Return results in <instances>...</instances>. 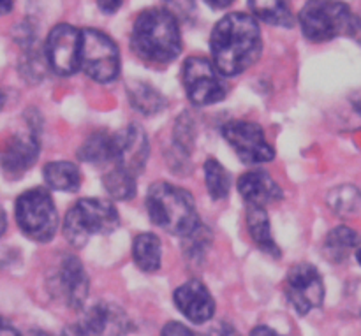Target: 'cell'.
I'll list each match as a JSON object with an SVG mask.
<instances>
[{"mask_svg":"<svg viewBox=\"0 0 361 336\" xmlns=\"http://www.w3.org/2000/svg\"><path fill=\"white\" fill-rule=\"evenodd\" d=\"M286 298L298 316H307L324 301L323 277L312 264H296L286 278Z\"/></svg>","mask_w":361,"mask_h":336,"instance_id":"10","label":"cell"},{"mask_svg":"<svg viewBox=\"0 0 361 336\" xmlns=\"http://www.w3.org/2000/svg\"><path fill=\"white\" fill-rule=\"evenodd\" d=\"M6 228H7V217H6V211H4V208L0 206V236L6 232Z\"/></svg>","mask_w":361,"mask_h":336,"instance_id":"37","label":"cell"},{"mask_svg":"<svg viewBox=\"0 0 361 336\" xmlns=\"http://www.w3.org/2000/svg\"><path fill=\"white\" fill-rule=\"evenodd\" d=\"M106 192L116 201H129L136 196V176L122 168H113L102 176Z\"/></svg>","mask_w":361,"mask_h":336,"instance_id":"23","label":"cell"},{"mask_svg":"<svg viewBox=\"0 0 361 336\" xmlns=\"http://www.w3.org/2000/svg\"><path fill=\"white\" fill-rule=\"evenodd\" d=\"M120 225V217L113 203L95 197L78 201L63 220V236L74 249L87 245L90 236L109 235Z\"/></svg>","mask_w":361,"mask_h":336,"instance_id":"5","label":"cell"},{"mask_svg":"<svg viewBox=\"0 0 361 336\" xmlns=\"http://www.w3.org/2000/svg\"><path fill=\"white\" fill-rule=\"evenodd\" d=\"M147 210L157 228L182 238L201 225L192 194L173 183L157 182L148 189Z\"/></svg>","mask_w":361,"mask_h":336,"instance_id":"3","label":"cell"},{"mask_svg":"<svg viewBox=\"0 0 361 336\" xmlns=\"http://www.w3.org/2000/svg\"><path fill=\"white\" fill-rule=\"evenodd\" d=\"M130 46L147 63H171L182 51V34L175 14L159 7L143 11L133 25Z\"/></svg>","mask_w":361,"mask_h":336,"instance_id":"2","label":"cell"},{"mask_svg":"<svg viewBox=\"0 0 361 336\" xmlns=\"http://www.w3.org/2000/svg\"><path fill=\"white\" fill-rule=\"evenodd\" d=\"M109 321H111L109 306L95 305L83 313V317H81L78 324L88 336H101L106 331V328H108Z\"/></svg>","mask_w":361,"mask_h":336,"instance_id":"27","label":"cell"},{"mask_svg":"<svg viewBox=\"0 0 361 336\" xmlns=\"http://www.w3.org/2000/svg\"><path fill=\"white\" fill-rule=\"evenodd\" d=\"M221 132L245 164H264L274 161V148L268 143L263 127L257 123L235 120L226 123Z\"/></svg>","mask_w":361,"mask_h":336,"instance_id":"9","label":"cell"},{"mask_svg":"<svg viewBox=\"0 0 361 336\" xmlns=\"http://www.w3.org/2000/svg\"><path fill=\"white\" fill-rule=\"evenodd\" d=\"M161 336H194L192 331L180 323H168L162 328Z\"/></svg>","mask_w":361,"mask_h":336,"instance_id":"29","label":"cell"},{"mask_svg":"<svg viewBox=\"0 0 361 336\" xmlns=\"http://www.w3.org/2000/svg\"><path fill=\"white\" fill-rule=\"evenodd\" d=\"M356 259H358V263H360V266H361V249L356 250Z\"/></svg>","mask_w":361,"mask_h":336,"instance_id":"40","label":"cell"},{"mask_svg":"<svg viewBox=\"0 0 361 336\" xmlns=\"http://www.w3.org/2000/svg\"><path fill=\"white\" fill-rule=\"evenodd\" d=\"M81 30L67 23H60L49 32L46 41V58L49 67L60 76H71L80 70Z\"/></svg>","mask_w":361,"mask_h":336,"instance_id":"11","label":"cell"},{"mask_svg":"<svg viewBox=\"0 0 361 336\" xmlns=\"http://www.w3.org/2000/svg\"><path fill=\"white\" fill-rule=\"evenodd\" d=\"M81 180H83L81 171L73 162L56 161L44 166V182L53 190L76 192L81 187Z\"/></svg>","mask_w":361,"mask_h":336,"instance_id":"19","label":"cell"},{"mask_svg":"<svg viewBox=\"0 0 361 336\" xmlns=\"http://www.w3.org/2000/svg\"><path fill=\"white\" fill-rule=\"evenodd\" d=\"M14 7V0H0V16L11 13Z\"/></svg>","mask_w":361,"mask_h":336,"instance_id":"36","label":"cell"},{"mask_svg":"<svg viewBox=\"0 0 361 336\" xmlns=\"http://www.w3.org/2000/svg\"><path fill=\"white\" fill-rule=\"evenodd\" d=\"M194 123L189 116H182L178 118L175 127V141L176 147L180 148L182 151L189 154L190 148H192V141H194Z\"/></svg>","mask_w":361,"mask_h":336,"instance_id":"28","label":"cell"},{"mask_svg":"<svg viewBox=\"0 0 361 336\" xmlns=\"http://www.w3.org/2000/svg\"><path fill=\"white\" fill-rule=\"evenodd\" d=\"M247 228H249L250 238H252V242L256 243L261 252L268 254V256L275 257V259L282 256L281 249H279L274 236H271L270 218H268L264 208L249 206V211H247Z\"/></svg>","mask_w":361,"mask_h":336,"instance_id":"17","label":"cell"},{"mask_svg":"<svg viewBox=\"0 0 361 336\" xmlns=\"http://www.w3.org/2000/svg\"><path fill=\"white\" fill-rule=\"evenodd\" d=\"M182 81L187 97L196 106H210L226 97L222 74L204 56H189L183 63Z\"/></svg>","mask_w":361,"mask_h":336,"instance_id":"8","label":"cell"},{"mask_svg":"<svg viewBox=\"0 0 361 336\" xmlns=\"http://www.w3.org/2000/svg\"><path fill=\"white\" fill-rule=\"evenodd\" d=\"M0 336H21V335L18 333L16 328H13L7 321H4L2 317H0Z\"/></svg>","mask_w":361,"mask_h":336,"instance_id":"32","label":"cell"},{"mask_svg":"<svg viewBox=\"0 0 361 336\" xmlns=\"http://www.w3.org/2000/svg\"><path fill=\"white\" fill-rule=\"evenodd\" d=\"M250 336H281V335L268 326H257V328H254Z\"/></svg>","mask_w":361,"mask_h":336,"instance_id":"33","label":"cell"},{"mask_svg":"<svg viewBox=\"0 0 361 336\" xmlns=\"http://www.w3.org/2000/svg\"><path fill=\"white\" fill-rule=\"evenodd\" d=\"M133 257L141 271H147V273L157 271L161 268L162 259L161 239L152 232L137 235L133 242Z\"/></svg>","mask_w":361,"mask_h":336,"instance_id":"20","label":"cell"},{"mask_svg":"<svg viewBox=\"0 0 361 336\" xmlns=\"http://www.w3.org/2000/svg\"><path fill=\"white\" fill-rule=\"evenodd\" d=\"M238 192L249 206L264 208L282 199V189L267 171H249L240 176Z\"/></svg>","mask_w":361,"mask_h":336,"instance_id":"16","label":"cell"},{"mask_svg":"<svg viewBox=\"0 0 361 336\" xmlns=\"http://www.w3.org/2000/svg\"><path fill=\"white\" fill-rule=\"evenodd\" d=\"M62 336H88L87 333H85L83 330L80 328V324H73V326H67L66 330H63Z\"/></svg>","mask_w":361,"mask_h":336,"instance_id":"34","label":"cell"},{"mask_svg":"<svg viewBox=\"0 0 361 336\" xmlns=\"http://www.w3.org/2000/svg\"><path fill=\"white\" fill-rule=\"evenodd\" d=\"M41 151V141L37 134H16L11 137L0 154V166L7 178L16 180L23 176L35 164Z\"/></svg>","mask_w":361,"mask_h":336,"instance_id":"13","label":"cell"},{"mask_svg":"<svg viewBox=\"0 0 361 336\" xmlns=\"http://www.w3.org/2000/svg\"><path fill=\"white\" fill-rule=\"evenodd\" d=\"M358 243V232L353 231L351 228H345V225H338V228L331 229L326 238H324V257L335 264L345 263L349 256L356 250Z\"/></svg>","mask_w":361,"mask_h":336,"instance_id":"18","label":"cell"},{"mask_svg":"<svg viewBox=\"0 0 361 336\" xmlns=\"http://www.w3.org/2000/svg\"><path fill=\"white\" fill-rule=\"evenodd\" d=\"M249 7L254 16L259 18L264 23L284 28L295 25V16L289 11L286 0H249Z\"/></svg>","mask_w":361,"mask_h":336,"instance_id":"22","label":"cell"},{"mask_svg":"<svg viewBox=\"0 0 361 336\" xmlns=\"http://www.w3.org/2000/svg\"><path fill=\"white\" fill-rule=\"evenodd\" d=\"M303 35L312 42L351 37L361 44V18L341 0H309L300 11Z\"/></svg>","mask_w":361,"mask_h":336,"instance_id":"4","label":"cell"},{"mask_svg":"<svg viewBox=\"0 0 361 336\" xmlns=\"http://www.w3.org/2000/svg\"><path fill=\"white\" fill-rule=\"evenodd\" d=\"M80 69L99 83L115 81L120 73V53L115 41L97 28L81 30Z\"/></svg>","mask_w":361,"mask_h":336,"instance_id":"7","label":"cell"},{"mask_svg":"<svg viewBox=\"0 0 361 336\" xmlns=\"http://www.w3.org/2000/svg\"><path fill=\"white\" fill-rule=\"evenodd\" d=\"M204 2H207L208 6L214 7V9H226V7L231 6L235 0H204Z\"/></svg>","mask_w":361,"mask_h":336,"instance_id":"35","label":"cell"},{"mask_svg":"<svg viewBox=\"0 0 361 336\" xmlns=\"http://www.w3.org/2000/svg\"><path fill=\"white\" fill-rule=\"evenodd\" d=\"M4 102H6V95H4V92H2V90H0V109H2Z\"/></svg>","mask_w":361,"mask_h":336,"instance_id":"38","label":"cell"},{"mask_svg":"<svg viewBox=\"0 0 361 336\" xmlns=\"http://www.w3.org/2000/svg\"><path fill=\"white\" fill-rule=\"evenodd\" d=\"M122 2L123 0H97V6L104 14H113L120 9Z\"/></svg>","mask_w":361,"mask_h":336,"instance_id":"31","label":"cell"},{"mask_svg":"<svg viewBox=\"0 0 361 336\" xmlns=\"http://www.w3.org/2000/svg\"><path fill=\"white\" fill-rule=\"evenodd\" d=\"M14 213L21 232L32 242L46 243L55 236L59 213L46 189L35 187L21 194L16 201Z\"/></svg>","mask_w":361,"mask_h":336,"instance_id":"6","label":"cell"},{"mask_svg":"<svg viewBox=\"0 0 361 336\" xmlns=\"http://www.w3.org/2000/svg\"><path fill=\"white\" fill-rule=\"evenodd\" d=\"M204 336H240V335H238V331L231 326V324L221 323V324H217L215 328H212V330L208 331Z\"/></svg>","mask_w":361,"mask_h":336,"instance_id":"30","label":"cell"},{"mask_svg":"<svg viewBox=\"0 0 361 336\" xmlns=\"http://www.w3.org/2000/svg\"><path fill=\"white\" fill-rule=\"evenodd\" d=\"M214 66L222 76H236L259 58L263 41L256 18L245 13L226 14L210 37Z\"/></svg>","mask_w":361,"mask_h":336,"instance_id":"1","label":"cell"},{"mask_svg":"<svg viewBox=\"0 0 361 336\" xmlns=\"http://www.w3.org/2000/svg\"><path fill=\"white\" fill-rule=\"evenodd\" d=\"M204 182H207V190L214 201L226 199L231 189V178L224 166L215 158H208L204 162Z\"/></svg>","mask_w":361,"mask_h":336,"instance_id":"26","label":"cell"},{"mask_svg":"<svg viewBox=\"0 0 361 336\" xmlns=\"http://www.w3.org/2000/svg\"><path fill=\"white\" fill-rule=\"evenodd\" d=\"M55 292L74 310L85 305L88 296V277L76 256H63L55 275Z\"/></svg>","mask_w":361,"mask_h":336,"instance_id":"14","label":"cell"},{"mask_svg":"<svg viewBox=\"0 0 361 336\" xmlns=\"http://www.w3.org/2000/svg\"><path fill=\"white\" fill-rule=\"evenodd\" d=\"M28 336H49V335H46V333H42V331H32L30 335Z\"/></svg>","mask_w":361,"mask_h":336,"instance_id":"39","label":"cell"},{"mask_svg":"<svg viewBox=\"0 0 361 336\" xmlns=\"http://www.w3.org/2000/svg\"><path fill=\"white\" fill-rule=\"evenodd\" d=\"M175 305L194 324L208 323L215 313L214 298L200 280H189L180 285L175 291Z\"/></svg>","mask_w":361,"mask_h":336,"instance_id":"15","label":"cell"},{"mask_svg":"<svg viewBox=\"0 0 361 336\" xmlns=\"http://www.w3.org/2000/svg\"><path fill=\"white\" fill-rule=\"evenodd\" d=\"M78 157L88 164H109L111 162V134L95 132L81 144Z\"/></svg>","mask_w":361,"mask_h":336,"instance_id":"24","label":"cell"},{"mask_svg":"<svg viewBox=\"0 0 361 336\" xmlns=\"http://www.w3.org/2000/svg\"><path fill=\"white\" fill-rule=\"evenodd\" d=\"M326 201L334 213L341 215V217H351V215L358 213L361 208V190L349 183L341 185L328 194Z\"/></svg>","mask_w":361,"mask_h":336,"instance_id":"25","label":"cell"},{"mask_svg":"<svg viewBox=\"0 0 361 336\" xmlns=\"http://www.w3.org/2000/svg\"><path fill=\"white\" fill-rule=\"evenodd\" d=\"M127 95L133 108L137 109L141 115H159L166 108V99L162 97L161 92L155 90L148 83H141V81L130 83L127 87Z\"/></svg>","mask_w":361,"mask_h":336,"instance_id":"21","label":"cell"},{"mask_svg":"<svg viewBox=\"0 0 361 336\" xmlns=\"http://www.w3.org/2000/svg\"><path fill=\"white\" fill-rule=\"evenodd\" d=\"M148 151L150 147L147 134L136 123L111 134V162L115 168H122L137 176L145 169Z\"/></svg>","mask_w":361,"mask_h":336,"instance_id":"12","label":"cell"}]
</instances>
